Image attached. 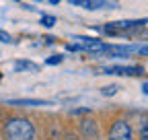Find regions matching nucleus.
I'll return each instance as SVG.
<instances>
[{
	"mask_svg": "<svg viewBox=\"0 0 148 140\" xmlns=\"http://www.w3.org/2000/svg\"><path fill=\"white\" fill-rule=\"evenodd\" d=\"M6 140H35V128L29 119L23 117H12L4 126Z\"/></svg>",
	"mask_w": 148,
	"mask_h": 140,
	"instance_id": "f257e3e1",
	"label": "nucleus"
},
{
	"mask_svg": "<svg viewBox=\"0 0 148 140\" xmlns=\"http://www.w3.org/2000/svg\"><path fill=\"white\" fill-rule=\"evenodd\" d=\"M146 23H148V19H140V21H115V23L107 25L105 31L107 33H123V31H132L136 27H142Z\"/></svg>",
	"mask_w": 148,
	"mask_h": 140,
	"instance_id": "f03ea898",
	"label": "nucleus"
},
{
	"mask_svg": "<svg viewBox=\"0 0 148 140\" xmlns=\"http://www.w3.org/2000/svg\"><path fill=\"white\" fill-rule=\"evenodd\" d=\"M103 74L140 76V74H144V68H142V66H107V68H103Z\"/></svg>",
	"mask_w": 148,
	"mask_h": 140,
	"instance_id": "7ed1b4c3",
	"label": "nucleus"
},
{
	"mask_svg": "<svg viewBox=\"0 0 148 140\" xmlns=\"http://www.w3.org/2000/svg\"><path fill=\"white\" fill-rule=\"evenodd\" d=\"M109 140H132V130L125 121H115L109 130Z\"/></svg>",
	"mask_w": 148,
	"mask_h": 140,
	"instance_id": "20e7f679",
	"label": "nucleus"
},
{
	"mask_svg": "<svg viewBox=\"0 0 148 140\" xmlns=\"http://www.w3.org/2000/svg\"><path fill=\"white\" fill-rule=\"evenodd\" d=\"M72 6H82L86 10H97V8H113V4L107 0H70Z\"/></svg>",
	"mask_w": 148,
	"mask_h": 140,
	"instance_id": "39448f33",
	"label": "nucleus"
},
{
	"mask_svg": "<svg viewBox=\"0 0 148 140\" xmlns=\"http://www.w3.org/2000/svg\"><path fill=\"white\" fill-rule=\"evenodd\" d=\"M8 105H23V107H39V105H49V101L43 99H10Z\"/></svg>",
	"mask_w": 148,
	"mask_h": 140,
	"instance_id": "423d86ee",
	"label": "nucleus"
},
{
	"mask_svg": "<svg viewBox=\"0 0 148 140\" xmlns=\"http://www.w3.org/2000/svg\"><path fill=\"white\" fill-rule=\"evenodd\" d=\"M14 70L16 72H27V70H37V64H33V62H29V60H16L14 62Z\"/></svg>",
	"mask_w": 148,
	"mask_h": 140,
	"instance_id": "0eeeda50",
	"label": "nucleus"
},
{
	"mask_svg": "<svg viewBox=\"0 0 148 140\" xmlns=\"http://www.w3.org/2000/svg\"><path fill=\"white\" fill-rule=\"evenodd\" d=\"M41 25H43V27H53V25H56V16L43 14V16H41Z\"/></svg>",
	"mask_w": 148,
	"mask_h": 140,
	"instance_id": "6e6552de",
	"label": "nucleus"
},
{
	"mask_svg": "<svg viewBox=\"0 0 148 140\" xmlns=\"http://www.w3.org/2000/svg\"><path fill=\"white\" fill-rule=\"evenodd\" d=\"M0 41H2V43H12V37H10V35H8L6 31L0 29Z\"/></svg>",
	"mask_w": 148,
	"mask_h": 140,
	"instance_id": "1a4fd4ad",
	"label": "nucleus"
},
{
	"mask_svg": "<svg viewBox=\"0 0 148 140\" xmlns=\"http://www.w3.org/2000/svg\"><path fill=\"white\" fill-rule=\"evenodd\" d=\"M62 60H64L62 56H51V58H47V60H45V64H49V66H56V64H60Z\"/></svg>",
	"mask_w": 148,
	"mask_h": 140,
	"instance_id": "9d476101",
	"label": "nucleus"
},
{
	"mask_svg": "<svg viewBox=\"0 0 148 140\" xmlns=\"http://www.w3.org/2000/svg\"><path fill=\"white\" fill-rule=\"evenodd\" d=\"M115 93H117V86L115 84H109V86L103 89V95H115Z\"/></svg>",
	"mask_w": 148,
	"mask_h": 140,
	"instance_id": "9b49d317",
	"label": "nucleus"
},
{
	"mask_svg": "<svg viewBox=\"0 0 148 140\" xmlns=\"http://www.w3.org/2000/svg\"><path fill=\"white\" fill-rule=\"evenodd\" d=\"M140 140H148V124H146V128L142 130V136H140Z\"/></svg>",
	"mask_w": 148,
	"mask_h": 140,
	"instance_id": "f8f14e48",
	"label": "nucleus"
},
{
	"mask_svg": "<svg viewBox=\"0 0 148 140\" xmlns=\"http://www.w3.org/2000/svg\"><path fill=\"white\" fill-rule=\"evenodd\" d=\"M138 51H140V54H142V56H148V45H144V47H140Z\"/></svg>",
	"mask_w": 148,
	"mask_h": 140,
	"instance_id": "ddd939ff",
	"label": "nucleus"
},
{
	"mask_svg": "<svg viewBox=\"0 0 148 140\" xmlns=\"http://www.w3.org/2000/svg\"><path fill=\"white\" fill-rule=\"evenodd\" d=\"M142 91H144V95H148V82H144V84H142Z\"/></svg>",
	"mask_w": 148,
	"mask_h": 140,
	"instance_id": "4468645a",
	"label": "nucleus"
},
{
	"mask_svg": "<svg viewBox=\"0 0 148 140\" xmlns=\"http://www.w3.org/2000/svg\"><path fill=\"white\" fill-rule=\"evenodd\" d=\"M49 2H51V4H58V2H62V0H49Z\"/></svg>",
	"mask_w": 148,
	"mask_h": 140,
	"instance_id": "2eb2a0df",
	"label": "nucleus"
},
{
	"mask_svg": "<svg viewBox=\"0 0 148 140\" xmlns=\"http://www.w3.org/2000/svg\"><path fill=\"white\" fill-rule=\"evenodd\" d=\"M35 2H41V0H35Z\"/></svg>",
	"mask_w": 148,
	"mask_h": 140,
	"instance_id": "dca6fc26",
	"label": "nucleus"
},
{
	"mask_svg": "<svg viewBox=\"0 0 148 140\" xmlns=\"http://www.w3.org/2000/svg\"><path fill=\"white\" fill-rule=\"evenodd\" d=\"M0 78H2V74H0Z\"/></svg>",
	"mask_w": 148,
	"mask_h": 140,
	"instance_id": "f3484780",
	"label": "nucleus"
}]
</instances>
